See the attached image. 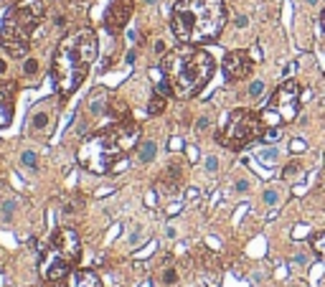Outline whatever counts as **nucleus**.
Masks as SVG:
<instances>
[{
    "mask_svg": "<svg viewBox=\"0 0 325 287\" xmlns=\"http://www.w3.org/2000/svg\"><path fill=\"white\" fill-rule=\"evenodd\" d=\"M140 137V127L130 119H117L115 125H109L104 130L89 135L82 145H79V158L82 168L92 170V173H117L120 168L127 165L130 150L137 145Z\"/></svg>",
    "mask_w": 325,
    "mask_h": 287,
    "instance_id": "f257e3e1",
    "label": "nucleus"
},
{
    "mask_svg": "<svg viewBox=\"0 0 325 287\" xmlns=\"http://www.w3.org/2000/svg\"><path fill=\"white\" fill-rule=\"evenodd\" d=\"M94 59H97V33L92 28H76L61 38L51 61V76L61 99L71 97L82 86Z\"/></svg>",
    "mask_w": 325,
    "mask_h": 287,
    "instance_id": "f03ea898",
    "label": "nucleus"
},
{
    "mask_svg": "<svg viewBox=\"0 0 325 287\" xmlns=\"http://www.w3.org/2000/svg\"><path fill=\"white\" fill-rule=\"evenodd\" d=\"M229 20L223 0H178L171 13L175 38L188 46L214 43Z\"/></svg>",
    "mask_w": 325,
    "mask_h": 287,
    "instance_id": "7ed1b4c3",
    "label": "nucleus"
},
{
    "mask_svg": "<svg viewBox=\"0 0 325 287\" xmlns=\"http://www.w3.org/2000/svg\"><path fill=\"white\" fill-rule=\"evenodd\" d=\"M160 69H163V76L171 82L173 94L178 99H190L198 92H204V86L214 76L216 64L208 51L183 43V46L165 53L160 61Z\"/></svg>",
    "mask_w": 325,
    "mask_h": 287,
    "instance_id": "20e7f679",
    "label": "nucleus"
},
{
    "mask_svg": "<svg viewBox=\"0 0 325 287\" xmlns=\"http://www.w3.org/2000/svg\"><path fill=\"white\" fill-rule=\"evenodd\" d=\"M46 16V3L43 0H18L10 5V10L0 26V43L10 56H26L31 49V36L41 26Z\"/></svg>",
    "mask_w": 325,
    "mask_h": 287,
    "instance_id": "39448f33",
    "label": "nucleus"
},
{
    "mask_svg": "<svg viewBox=\"0 0 325 287\" xmlns=\"http://www.w3.org/2000/svg\"><path fill=\"white\" fill-rule=\"evenodd\" d=\"M264 119L262 115L252 112V109H234V112L223 119L221 130L216 132L219 145L229 150H244L246 145H252L254 140H259L264 135Z\"/></svg>",
    "mask_w": 325,
    "mask_h": 287,
    "instance_id": "423d86ee",
    "label": "nucleus"
},
{
    "mask_svg": "<svg viewBox=\"0 0 325 287\" xmlns=\"http://www.w3.org/2000/svg\"><path fill=\"white\" fill-rule=\"evenodd\" d=\"M297 112H300V84L295 79H287L270 97L267 107L262 109V119L267 127H279V125L295 122Z\"/></svg>",
    "mask_w": 325,
    "mask_h": 287,
    "instance_id": "0eeeda50",
    "label": "nucleus"
},
{
    "mask_svg": "<svg viewBox=\"0 0 325 287\" xmlns=\"http://www.w3.org/2000/svg\"><path fill=\"white\" fill-rule=\"evenodd\" d=\"M51 249L59 252L61 257L76 262L82 257V239H79V234H76L74 229L61 226V229H56L53 236H51Z\"/></svg>",
    "mask_w": 325,
    "mask_h": 287,
    "instance_id": "6e6552de",
    "label": "nucleus"
},
{
    "mask_svg": "<svg viewBox=\"0 0 325 287\" xmlns=\"http://www.w3.org/2000/svg\"><path fill=\"white\" fill-rule=\"evenodd\" d=\"M132 10H135V0H109L104 13V28L109 33H120L132 18Z\"/></svg>",
    "mask_w": 325,
    "mask_h": 287,
    "instance_id": "1a4fd4ad",
    "label": "nucleus"
},
{
    "mask_svg": "<svg viewBox=\"0 0 325 287\" xmlns=\"http://www.w3.org/2000/svg\"><path fill=\"white\" fill-rule=\"evenodd\" d=\"M252 53L246 51H229L226 56H223V76H226L229 82H241L246 76L252 74Z\"/></svg>",
    "mask_w": 325,
    "mask_h": 287,
    "instance_id": "9d476101",
    "label": "nucleus"
},
{
    "mask_svg": "<svg viewBox=\"0 0 325 287\" xmlns=\"http://www.w3.org/2000/svg\"><path fill=\"white\" fill-rule=\"evenodd\" d=\"M71 259H66V257H61L59 252H53V254L43 262V267H41V272H43V280L46 282H61V280H66L71 274Z\"/></svg>",
    "mask_w": 325,
    "mask_h": 287,
    "instance_id": "9b49d317",
    "label": "nucleus"
},
{
    "mask_svg": "<svg viewBox=\"0 0 325 287\" xmlns=\"http://www.w3.org/2000/svg\"><path fill=\"white\" fill-rule=\"evenodd\" d=\"M16 82H0V127H8L13 122L16 112Z\"/></svg>",
    "mask_w": 325,
    "mask_h": 287,
    "instance_id": "f8f14e48",
    "label": "nucleus"
},
{
    "mask_svg": "<svg viewBox=\"0 0 325 287\" xmlns=\"http://www.w3.org/2000/svg\"><path fill=\"white\" fill-rule=\"evenodd\" d=\"M66 287H102V280L97 277L94 270H71L66 277Z\"/></svg>",
    "mask_w": 325,
    "mask_h": 287,
    "instance_id": "ddd939ff",
    "label": "nucleus"
},
{
    "mask_svg": "<svg viewBox=\"0 0 325 287\" xmlns=\"http://www.w3.org/2000/svg\"><path fill=\"white\" fill-rule=\"evenodd\" d=\"M160 183H163V191L175 193L178 188H181V183H183V170H181V165H178V163H171V165H168V168L160 173Z\"/></svg>",
    "mask_w": 325,
    "mask_h": 287,
    "instance_id": "4468645a",
    "label": "nucleus"
},
{
    "mask_svg": "<svg viewBox=\"0 0 325 287\" xmlns=\"http://www.w3.org/2000/svg\"><path fill=\"white\" fill-rule=\"evenodd\" d=\"M165 94H160V92H155L153 97H150V104H148V115H160L163 109H165Z\"/></svg>",
    "mask_w": 325,
    "mask_h": 287,
    "instance_id": "2eb2a0df",
    "label": "nucleus"
},
{
    "mask_svg": "<svg viewBox=\"0 0 325 287\" xmlns=\"http://www.w3.org/2000/svg\"><path fill=\"white\" fill-rule=\"evenodd\" d=\"M137 152H140V160H142V163H150V160L155 158V152H158V145H155L153 140H145Z\"/></svg>",
    "mask_w": 325,
    "mask_h": 287,
    "instance_id": "dca6fc26",
    "label": "nucleus"
},
{
    "mask_svg": "<svg viewBox=\"0 0 325 287\" xmlns=\"http://www.w3.org/2000/svg\"><path fill=\"white\" fill-rule=\"evenodd\" d=\"M49 112H41V109H36V112H33V117H31V127L33 130H46L49 127Z\"/></svg>",
    "mask_w": 325,
    "mask_h": 287,
    "instance_id": "f3484780",
    "label": "nucleus"
},
{
    "mask_svg": "<svg viewBox=\"0 0 325 287\" xmlns=\"http://www.w3.org/2000/svg\"><path fill=\"white\" fill-rule=\"evenodd\" d=\"M277 158H279V150H277V148H264V150H259V160H262L264 165H274Z\"/></svg>",
    "mask_w": 325,
    "mask_h": 287,
    "instance_id": "a211bd4d",
    "label": "nucleus"
},
{
    "mask_svg": "<svg viewBox=\"0 0 325 287\" xmlns=\"http://www.w3.org/2000/svg\"><path fill=\"white\" fill-rule=\"evenodd\" d=\"M20 163H23L26 168H31V170H38V158H36L33 150H26L23 155H20Z\"/></svg>",
    "mask_w": 325,
    "mask_h": 287,
    "instance_id": "6ab92c4d",
    "label": "nucleus"
},
{
    "mask_svg": "<svg viewBox=\"0 0 325 287\" xmlns=\"http://www.w3.org/2000/svg\"><path fill=\"white\" fill-rule=\"evenodd\" d=\"M89 107H92V115L102 112V109H104V92H94L92 94V104H89Z\"/></svg>",
    "mask_w": 325,
    "mask_h": 287,
    "instance_id": "aec40b11",
    "label": "nucleus"
},
{
    "mask_svg": "<svg viewBox=\"0 0 325 287\" xmlns=\"http://www.w3.org/2000/svg\"><path fill=\"white\" fill-rule=\"evenodd\" d=\"M13 211H16V201H3L0 203V216H3V221H10V219H13Z\"/></svg>",
    "mask_w": 325,
    "mask_h": 287,
    "instance_id": "412c9836",
    "label": "nucleus"
},
{
    "mask_svg": "<svg viewBox=\"0 0 325 287\" xmlns=\"http://www.w3.org/2000/svg\"><path fill=\"white\" fill-rule=\"evenodd\" d=\"M310 244H312V249H315L318 257H325V234H315Z\"/></svg>",
    "mask_w": 325,
    "mask_h": 287,
    "instance_id": "4be33fe9",
    "label": "nucleus"
},
{
    "mask_svg": "<svg viewBox=\"0 0 325 287\" xmlns=\"http://www.w3.org/2000/svg\"><path fill=\"white\" fill-rule=\"evenodd\" d=\"M36 71H38V61L36 59H26L23 61V74L26 76H36Z\"/></svg>",
    "mask_w": 325,
    "mask_h": 287,
    "instance_id": "5701e85b",
    "label": "nucleus"
},
{
    "mask_svg": "<svg viewBox=\"0 0 325 287\" xmlns=\"http://www.w3.org/2000/svg\"><path fill=\"white\" fill-rule=\"evenodd\" d=\"M262 92H264V82H252V84H249V97H252V99H257Z\"/></svg>",
    "mask_w": 325,
    "mask_h": 287,
    "instance_id": "b1692460",
    "label": "nucleus"
},
{
    "mask_svg": "<svg viewBox=\"0 0 325 287\" xmlns=\"http://www.w3.org/2000/svg\"><path fill=\"white\" fill-rule=\"evenodd\" d=\"M277 201H279V193H277L274 188H270V191H264V203H267V206H274Z\"/></svg>",
    "mask_w": 325,
    "mask_h": 287,
    "instance_id": "393cba45",
    "label": "nucleus"
},
{
    "mask_svg": "<svg viewBox=\"0 0 325 287\" xmlns=\"http://www.w3.org/2000/svg\"><path fill=\"white\" fill-rule=\"evenodd\" d=\"M277 137H279V130L277 127L264 130V135H262V140H267V142H277Z\"/></svg>",
    "mask_w": 325,
    "mask_h": 287,
    "instance_id": "a878e982",
    "label": "nucleus"
},
{
    "mask_svg": "<svg viewBox=\"0 0 325 287\" xmlns=\"http://www.w3.org/2000/svg\"><path fill=\"white\" fill-rule=\"evenodd\" d=\"M163 282H165V285L178 282V272H175V270H165V272H163Z\"/></svg>",
    "mask_w": 325,
    "mask_h": 287,
    "instance_id": "bb28decb",
    "label": "nucleus"
},
{
    "mask_svg": "<svg viewBox=\"0 0 325 287\" xmlns=\"http://www.w3.org/2000/svg\"><path fill=\"white\" fill-rule=\"evenodd\" d=\"M216 168H219V160H216L214 155H208V158H206V170H208V173H216Z\"/></svg>",
    "mask_w": 325,
    "mask_h": 287,
    "instance_id": "cd10ccee",
    "label": "nucleus"
},
{
    "mask_svg": "<svg viewBox=\"0 0 325 287\" xmlns=\"http://www.w3.org/2000/svg\"><path fill=\"white\" fill-rule=\"evenodd\" d=\"M140 234H142V229H140V226H135V231H132V236H130V244H132V247L142 241V239H140Z\"/></svg>",
    "mask_w": 325,
    "mask_h": 287,
    "instance_id": "c85d7f7f",
    "label": "nucleus"
},
{
    "mask_svg": "<svg viewBox=\"0 0 325 287\" xmlns=\"http://www.w3.org/2000/svg\"><path fill=\"white\" fill-rule=\"evenodd\" d=\"M246 23H249V18H246V16H239V18H237V26H239V28H246Z\"/></svg>",
    "mask_w": 325,
    "mask_h": 287,
    "instance_id": "c756f323",
    "label": "nucleus"
},
{
    "mask_svg": "<svg viewBox=\"0 0 325 287\" xmlns=\"http://www.w3.org/2000/svg\"><path fill=\"white\" fill-rule=\"evenodd\" d=\"M145 203H148V206H150V208H153V206H155V193H153V191H150V193H148V198H145Z\"/></svg>",
    "mask_w": 325,
    "mask_h": 287,
    "instance_id": "7c9ffc66",
    "label": "nucleus"
},
{
    "mask_svg": "<svg viewBox=\"0 0 325 287\" xmlns=\"http://www.w3.org/2000/svg\"><path fill=\"white\" fill-rule=\"evenodd\" d=\"M208 127V117H201L198 119V130H206Z\"/></svg>",
    "mask_w": 325,
    "mask_h": 287,
    "instance_id": "2f4dec72",
    "label": "nucleus"
},
{
    "mask_svg": "<svg viewBox=\"0 0 325 287\" xmlns=\"http://www.w3.org/2000/svg\"><path fill=\"white\" fill-rule=\"evenodd\" d=\"M246 188H249V183H246V181H239L237 183V191H246Z\"/></svg>",
    "mask_w": 325,
    "mask_h": 287,
    "instance_id": "473e14b6",
    "label": "nucleus"
},
{
    "mask_svg": "<svg viewBox=\"0 0 325 287\" xmlns=\"http://www.w3.org/2000/svg\"><path fill=\"white\" fill-rule=\"evenodd\" d=\"M178 148H181V140H178V137L171 140V150H178Z\"/></svg>",
    "mask_w": 325,
    "mask_h": 287,
    "instance_id": "72a5a7b5",
    "label": "nucleus"
},
{
    "mask_svg": "<svg viewBox=\"0 0 325 287\" xmlns=\"http://www.w3.org/2000/svg\"><path fill=\"white\" fill-rule=\"evenodd\" d=\"M5 69H8V64H5V61H0V74H5Z\"/></svg>",
    "mask_w": 325,
    "mask_h": 287,
    "instance_id": "f704fd0d",
    "label": "nucleus"
},
{
    "mask_svg": "<svg viewBox=\"0 0 325 287\" xmlns=\"http://www.w3.org/2000/svg\"><path fill=\"white\" fill-rule=\"evenodd\" d=\"M320 20H323V28H325V8H323V16H320Z\"/></svg>",
    "mask_w": 325,
    "mask_h": 287,
    "instance_id": "c9c22d12",
    "label": "nucleus"
},
{
    "mask_svg": "<svg viewBox=\"0 0 325 287\" xmlns=\"http://www.w3.org/2000/svg\"><path fill=\"white\" fill-rule=\"evenodd\" d=\"M305 3H308V5H315V3H318V0H305Z\"/></svg>",
    "mask_w": 325,
    "mask_h": 287,
    "instance_id": "e433bc0d",
    "label": "nucleus"
}]
</instances>
